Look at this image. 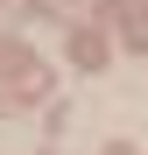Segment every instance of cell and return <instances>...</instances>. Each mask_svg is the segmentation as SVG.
Masks as SVG:
<instances>
[{"mask_svg":"<svg viewBox=\"0 0 148 155\" xmlns=\"http://www.w3.org/2000/svg\"><path fill=\"white\" fill-rule=\"evenodd\" d=\"M71 57H78L85 71H99V64H106V42H99V35H78V42H71Z\"/></svg>","mask_w":148,"mask_h":155,"instance_id":"1","label":"cell"}]
</instances>
